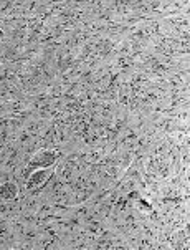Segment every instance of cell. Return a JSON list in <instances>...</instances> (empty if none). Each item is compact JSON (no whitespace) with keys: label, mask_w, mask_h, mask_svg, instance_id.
<instances>
[{"label":"cell","mask_w":190,"mask_h":250,"mask_svg":"<svg viewBox=\"0 0 190 250\" xmlns=\"http://www.w3.org/2000/svg\"><path fill=\"white\" fill-rule=\"evenodd\" d=\"M56 161V153L53 151H41V153H36L35 156L32 157L30 164H28V171H33L36 168H50L53 162Z\"/></svg>","instance_id":"obj_1"},{"label":"cell","mask_w":190,"mask_h":250,"mask_svg":"<svg viewBox=\"0 0 190 250\" xmlns=\"http://www.w3.org/2000/svg\"><path fill=\"white\" fill-rule=\"evenodd\" d=\"M17 195V186L14 182H5L0 186V197L2 199H14Z\"/></svg>","instance_id":"obj_2"},{"label":"cell","mask_w":190,"mask_h":250,"mask_svg":"<svg viewBox=\"0 0 190 250\" xmlns=\"http://www.w3.org/2000/svg\"><path fill=\"white\" fill-rule=\"evenodd\" d=\"M139 207H140V209H142V211H147V212H151V211H152L151 204L146 202V201H142V199H140V201H139Z\"/></svg>","instance_id":"obj_3"}]
</instances>
